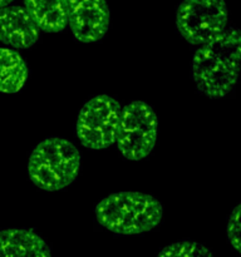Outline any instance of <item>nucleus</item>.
<instances>
[{
	"mask_svg": "<svg viewBox=\"0 0 241 257\" xmlns=\"http://www.w3.org/2000/svg\"><path fill=\"white\" fill-rule=\"evenodd\" d=\"M29 75L24 58L9 48H0V92L13 94L18 93Z\"/></svg>",
	"mask_w": 241,
	"mask_h": 257,
	"instance_id": "9b49d317",
	"label": "nucleus"
},
{
	"mask_svg": "<svg viewBox=\"0 0 241 257\" xmlns=\"http://www.w3.org/2000/svg\"><path fill=\"white\" fill-rule=\"evenodd\" d=\"M13 2H14V0H0V9H2V8L8 7V5Z\"/></svg>",
	"mask_w": 241,
	"mask_h": 257,
	"instance_id": "4468645a",
	"label": "nucleus"
},
{
	"mask_svg": "<svg viewBox=\"0 0 241 257\" xmlns=\"http://www.w3.org/2000/svg\"><path fill=\"white\" fill-rule=\"evenodd\" d=\"M24 9L43 32L59 33L67 27L63 0H24Z\"/></svg>",
	"mask_w": 241,
	"mask_h": 257,
	"instance_id": "9d476101",
	"label": "nucleus"
},
{
	"mask_svg": "<svg viewBox=\"0 0 241 257\" xmlns=\"http://www.w3.org/2000/svg\"><path fill=\"white\" fill-rule=\"evenodd\" d=\"M158 118L148 103L135 100L120 109L115 143L120 155L131 161L147 157L156 146Z\"/></svg>",
	"mask_w": 241,
	"mask_h": 257,
	"instance_id": "20e7f679",
	"label": "nucleus"
},
{
	"mask_svg": "<svg viewBox=\"0 0 241 257\" xmlns=\"http://www.w3.org/2000/svg\"><path fill=\"white\" fill-rule=\"evenodd\" d=\"M240 208L241 206L237 205L231 212L227 221V240L230 245L235 248L237 252H240Z\"/></svg>",
	"mask_w": 241,
	"mask_h": 257,
	"instance_id": "ddd939ff",
	"label": "nucleus"
},
{
	"mask_svg": "<svg viewBox=\"0 0 241 257\" xmlns=\"http://www.w3.org/2000/svg\"><path fill=\"white\" fill-rule=\"evenodd\" d=\"M225 0H182L176 12L178 33L192 45L211 42L226 30Z\"/></svg>",
	"mask_w": 241,
	"mask_h": 257,
	"instance_id": "423d86ee",
	"label": "nucleus"
},
{
	"mask_svg": "<svg viewBox=\"0 0 241 257\" xmlns=\"http://www.w3.org/2000/svg\"><path fill=\"white\" fill-rule=\"evenodd\" d=\"M98 223L115 235H138L161 223L163 207L153 196L142 192H117L95 206Z\"/></svg>",
	"mask_w": 241,
	"mask_h": 257,
	"instance_id": "f03ea898",
	"label": "nucleus"
},
{
	"mask_svg": "<svg viewBox=\"0 0 241 257\" xmlns=\"http://www.w3.org/2000/svg\"><path fill=\"white\" fill-rule=\"evenodd\" d=\"M82 156L65 138L48 137L35 146L28 162V176L40 190L54 192L72 185L78 177Z\"/></svg>",
	"mask_w": 241,
	"mask_h": 257,
	"instance_id": "7ed1b4c3",
	"label": "nucleus"
},
{
	"mask_svg": "<svg viewBox=\"0 0 241 257\" xmlns=\"http://www.w3.org/2000/svg\"><path fill=\"white\" fill-rule=\"evenodd\" d=\"M241 37L237 28L221 33L202 44L192 59L191 74L201 94L212 99L227 95L240 72Z\"/></svg>",
	"mask_w": 241,
	"mask_h": 257,
	"instance_id": "f257e3e1",
	"label": "nucleus"
},
{
	"mask_svg": "<svg viewBox=\"0 0 241 257\" xmlns=\"http://www.w3.org/2000/svg\"><path fill=\"white\" fill-rule=\"evenodd\" d=\"M40 30L23 7L8 5L0 9V42L17 49L33 47Z\"/></svg>",
	"mask_w": 241,
	"mask_h": 257,
	"instance_id": "6e6552de",
	"label": "nucleus"
},
{
	"mask_svg": "<svg viewBox=\"0 0 241 257\" xmlns=\"http://www.w3.org/2000/svg\"><path fill=\"white\" fill-rule=\"evenodd\" d=\"M67 25L82 43L102 39L109 27V8L107 0H63Z\"/></svg>",
	"mask_w": 241,
	"mask_h": 257,
	"instance_id": "0eeeda50",
	"label": "nucleus"
},
{
	"mask_svg": "<svg viewBox=\"0 0 241 257\" xmlns=\"http://www.w3.org/2000/svg\"><path fill=\"white\" fill-rule=\"evenodd\" d=\"M157 257H213L212 252L203 245L192 241L172 243L158 252Z\"/></svg>",
	"mask_w": 241,
	"mask_h": 257,
	"instance_id": "f8f14e48",
	"label": "nucleus"
},
{
	"mask_svg": "<svg viewBox=\"0 0 241 257\" xmlns=\"http://www.w3.org/2000/svg\"><path fill=\"white\" fill-rule=\"evenodd\" d=\"M0 257H52L49 246L29 228L0 231Z\"/></svg>",
	"mask_w": 241,
	"mask_h": 257,
	"instance_id": "1a4fd4ad",
	"label": "nucleus"
},
{
	"mask_svg": "<svg viewBox=\"0 0 241 257\" xmlns=\"http://www.w3.org/2000/svg\"><path fill=\"white\" fill-rule=\"evenodd\" d=\"M120 104L113 97L99 94L90 98L78 114L75 135L88 150H104L115 143Z\"/></svg>",
	"mask_w": 241,
	"mask_h": 257,
	"instance_id": "39448f33",
	"label": "nucleus"
}]
</instances>
